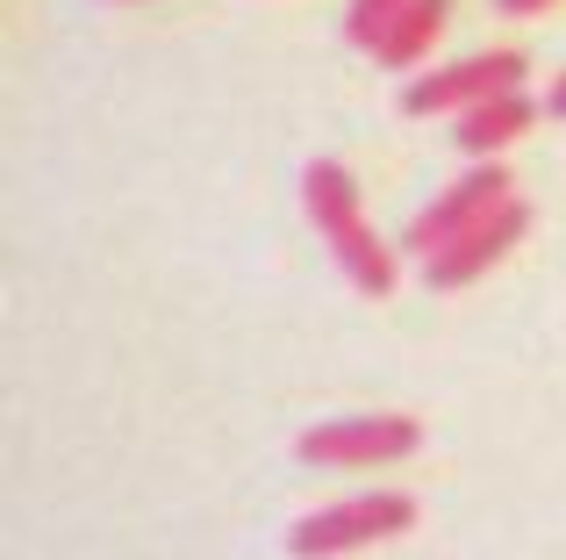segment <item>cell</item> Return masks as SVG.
Returning a JSON list of instances; mask_svg holds the SVG:
<instances>
[{"label":"cell","mask_w":566,"mask_h":560,"mask_svg":"<svg viewBox=\"0 0 566 560\" xmlns=\"http://www.w3.org/2000/svg\"><path fill=\"white\" fill-rule=\"evenodd\" d=\"M524 230H531V201H516V195H510L495 216H488V224H473L467 238H452L444 252H430V259H423L430 294H438V288H467V280H481L488 267H495V259H510L516 245H524Z\"/></svg>","instance_id":"6"},{"label":"cell","mask_w":566,"mask_h":560,"mask_svg":"<svg viewBox=\"0 0 566 560\" xmlns=\"http://www.w3.org/2000/svg\"><path fill=\"white\" fill-rule=\"evenodd\" d=\"M416 525V496L401 489H380V496H352V504H331L316 518H302L287 532V553L294 560H337V553H359V547H380V539L409 532Z\"/></svg>","instance_id":"2"},{"label":"cell","mask_w":566,"mask_h":560,"mask_svg":"<svg viewBox=\"0 0 566 560\" xmlns=\"http://www.w3.org/2000/svg\"><path fill=\"white\" fill-rule=\"evenodd\" d=\"M524 86V51H481V58H459V65H438V72H416L401 108L409 115H444V108H481L495 94H516Z\"/></svg>","instance_id":"5"},{"label":"cell","mask_w":566,"mask_h":560,"mask_svg":"<svg viewBox=\"0 0 566 560\" xmlns=\"http://www.w3.org/2000/svg\"><path fill=\"white\" fill-rule=\"evenodd\" d=\"M302 201H308V224L323 230V245L337 252L345 280H352L359 294H374V302H387V294H395V252H387L380 230L366 224L352 173L337 166V158H316V166L302 173Z\"/></svg>","instance_id":"1"},{"label":"cell","mask_w":566,"mask_h":560,"mask_svg":"<svg viewBox=\"0 0 566 560\" xmlns=\"http://www.w3.org/2000/svg\"><path fill=\"white\" fill-rule=\"evenodd\" d=\"M545 115H559V123H566V72L553 80V94H545Z\"/></svg>","instance_id":"10"},{"label":"cell","mask_w":566,"mask_h":560,"mask_svg":"<svg viewBox=\"0 0 566 560\" xmlns=\"http://www.w3.org/2000/svg\"><path fill=\"white\" fill-rule=\"evenodd\" d=\"M495 8H502V14H545L553 0H495Z\"/></svg>","instance_id":"11"},{"label":"cell","mask_w":566,"mask_h":560,"mask_svg":"<svg viewBox=\"0 0 566 560\" xmlns=\"http://www.w3.org/2000/svg\"><path fill=\"white\" fill-rule=\"evenodd\" d=\"M444 22H452V0H409V8L387 22V37L374 43V58L387 72H409V65H423V51L444 37Z\"/></svg>","instance_id":"8"},{"label":"cell","mask_w":566,"mask_h":560,"mask_svg":"<svg viewBox=\"0 0 566 560\" xmlns=\"http://www.w3.org/2000/svg\"><path fill=\"white\" fill-rule=\"evenodd\" d=\"M538 123V101L516 86V94H495V101H481V108H467L459 115V129H452V144L467 158H495V152H510L524 129Z\"/></svg>","instance_id":"7"},{"label":"cell","mask_w":566,"mask_h":560,"mask_svg":"<svg viewBox=\"0 0 566 560\" xmlns=\"http://www.w3.org/2000/svg\"><path fill=\"white\" fill-rule=\"evenodd\" d=\"M409 8V0H352V14H345V29H352V43L359 51H374V43L387 37V22Z\"/></svg>","instance_id":"9"},{"label":"cell","mask_w":566,"mask_h":560,"mask_svg":"<svg viewBox=\"0 0 566 560\" xmlns=\"http://www.w3.org/2000/svg\"><path fill=\"white\" fill-rule=\"evenodd\" d=\"M416 446H423V424L395 417V409H380V417H331L294 438V453L308 467H387V460H409Z\"/></svg>","instance_id":"3"},{"label":"cell","mask_w":566,"mask_h":560,"mask_svg":"<svg viewBox=\"0 0 566 560\" xmlns=\"http://www.w3.org/2000/svg\"><path fill=\"white\" fill-rule=\"evenodd\" d=\"M510 187H516V180H510V166H502V158H481V166H473V173H459V180L444 187V195L430 201L423 216H416L401 245H409L416 259L444 252V245H452V238H467L473 224H488V216H495L502 201H510Z\"/></svg>","instance_id":"4"}]
</instances>
